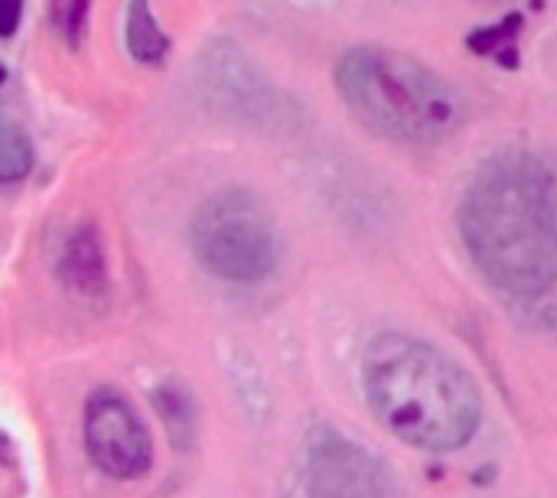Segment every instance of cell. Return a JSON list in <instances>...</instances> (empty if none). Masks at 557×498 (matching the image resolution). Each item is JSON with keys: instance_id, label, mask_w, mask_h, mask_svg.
Masks as SVG:
<instances>
[{"instance_id": "7c38bea8", "label": "cell", "mask_w": 557, "mask_h": 498, "mask_svg": "<svg viewBox=\"0 0 557 498\" xmlns=\"http://www.w3.org/2000/svg\"><path fill=\"white\" fill-rule=\"evenodd\" d=\"M85 16H88V3H52L49 7V20L55 23V29L69 39V46L82 42L85 33Z\"/></svg>"}, {"instance_id": "5bb4252c", "label": "cell", "mask_w": 557, "mask_h": 498, "mask_svg": "<svg viewBox=\"0 0 557 498\" xmlns=\"http://www.w3.org/2000/svg\"><path fill=\"white\" fill-rule=\"evenodd\" d=\"M0 82H3V69H0Z\"/></svg>"}, {"instance_id": "5b68a950", "label": "cell", "mask_w": 557, "mask_h": 498, "mask_svg": "<svg viewBox=\"0 0 557 498\" xmlns=\"http://www.w3.org/2000/svg\"><path fill=\"white\" fill-rule=\"evenodd\" d=\"M307 498H398L392 470L336 427H313L304 444Z\"/></svg>"}, {"instance_id": "4fadbf2b", "label": "cell", "mask_w": 557, "mask_h": 498, "mask_svg": "<svg viewBox=\"0 0 557 498\" xmlns=\"http://www.w3.org/2000/svg\"><path fill=\"white\" fill-rule=\"evenodd\" d=\"M20 13H23L20 0H0V36H13V29L20 26Z\"/></svg>"}, {"instance_id": "8fae6325", "label": "cell", "mask_w": 557, "mask_h": 498, "mask_svg": "<svg viewBox=\"0 0 557 498\" xmlns=\"http://www.w3.org/2000/svg\"><path fill=\"white\" fill-rule=\"evenodd\" d=\"M33 166V147L20 130H7L0 137V179H20Z\"/></svg>"}, {"instance_id": "9c48e42d", "label": "cell", "mask_w": 557, "mask_h": 498, "mask_svg": "<svg viewBox=\"0 0 557 498\" xmlns=\"http://www.w3.org/2000/svg\"><path fill=\"white\" fill-rule=\"evenodd\" d=\"M153 408H157V414H160V421H163V427H166L173 447H176V450H189L193 440H196V427H199V421H196V404H193L189 388L180 385V382L160 385V388L153 391Z\"/></svg>"}, {"instance_id": "30bf717a", "label": "cell", "mask_w": 557, "mask_h": 498, "mask_svg": "<svg viewBox=\"0 0 557 498\" xmlns=\"http://www.w3.org/2000/svg\"><path fill=\"white\" fill-rule=\"evenodd\" d=\"M127 49L140 62H160L170 49V39L163 36L160 23L153 20L147 3H131L127 7Z\"/></svg>"}, {"instance_id": "ba28073f", "label": "cell", "mask_w": 557, "mask_h": 498, "mask_svg": "<svg viewBox=\"0 0 557 498\" xmlns=\"http://www.w3.org/2000/svg\"><path fill=\"white\" fill-rule=\"evenodd\" d=\"M59 274L62 281L78 290V294H101L108 284V264H104V251L101 241L91 228H82L69 238L62 261H59Z\"/></svg>"}, {"instance_id": "3957f363", "label": "cell", "mask_w": 557, "mask_h": 498, "mask_svg": "<svg viewBox=\"0 0 557 498\" xmlns=\"http://www.w3.org/2000/svg\"><path fill=\"white\" fill-rule=\"evenodd\" d=\"M336 88L362 127L395 144L431 147L454 137L467 121L463 95L398 49H349L336 65Z\"/></svg>"}, {"instance_id": "6da1fadb", "label": "cell", "mask_w": 557, "mask_h": 498, "mask_svg": "<svg viewBox=\"0 0 557 498\" xmlns=\"http://www.w3.org/2000/svg\"><path fill=\"white\" fill-rule=\"evenodd\" d=\"M460 232L499 290H548L557 281V153L512 147L486 160L460 202Z\"/></svg>"}, {"instance_id": "52a82bcc", "label": "cell", "mask_w": 557, "mask_h": 498, "mask_svg": "<svg viewBox=\"0 0 557 498\" xmlns=\"http://www.w3.org/2000/svg\"><path fill=\"white\" fill-rule=\"evenodd\" d=\"M199 82L206 85L209 98L219 108H228L242 121L264 124V121H271V114L277 108L271 101L261 75L255 72V65L242 55V49H235L228 42H215L212 49L202 52Z\"/></svg>"}, {"instance_id": "7a4b0ae2", "label": "cell", "mask_w": 557, "mask_h": 498, "mask_svg": "<svg viewBox=\"0 0 557 498\" xmlns=\"http://www.w3.org/2000/svg\"><path fill=\"white\" fill-rule=\"evenodd\" d=\"M362 385L372 414L405 444L450 453L470 444L483 421L476 382L441 349L385 333L362 359Z\"/></svg>"}, {"instance_id": "8992f818", "label": "cell", "mask_w": 557, "mask_h": 498, "mask_svg": "<svg viewBox=\"0 0 557 498\" xmlns=\"http://www.w3.org/2000/svg\"><path fill=\"white\" fill-rule=\"evenodd\" d=\"M85 450L114 480H140L153 463V444L140 414L114 388H95L85 401Z\"/></svg>"}, {"instance_id": "277c9868", "label": "cell", "mask_w": 557, "mask_h": 498, "mask_svg": "<svg viewBox=\"0 0 557 498\" xmlns=\"http://www.w3.org/2000/svg\"><path fill=\"white\" fill-rule=\"evenodd\" d=\"M189 245L196 261L232 284L264 281L277 264V235L264 206L242 186L212 192L193 215Z\"/></svg>"}]
</instances>
